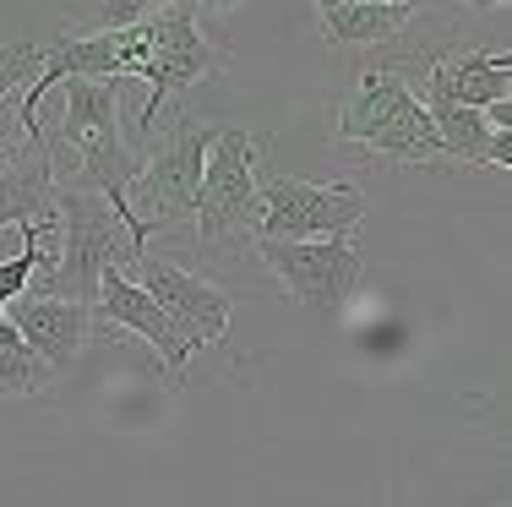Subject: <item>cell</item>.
Returning a JSON list of instances; mask_svg holds the SVG:
<instances>
[{"label":"cell","instance_id":"obj_2","mask_svg":"<svg viewBox=\"0 0 512 507\" xmlns=\"http://www.w3.org/2000/svg\"><path fill=\"white\" fill-rule=\"evenodd\" d=\"M338 142H365L371 153L398 164H436L442 159V142L436 126L425 115L420 93H414L404 66H376L360 71L355 88L338 104Z\"/></svg>","mask_w":512,"mask_h":507},{"label":"cell","instance_id":"obj_15","mask_svg":"<svg viewBox=\"0 0 512 507\" xmlns=\"http://www.w3.org/2000/svg\"><path fill=\"white\" fill-rule=\"evenodd\" d=\"M50 382V366L22 344L17 333H0V398H28Z\"/></svg>","mask_w":512,"mask_h":507},{"label":"cell","instance_id":"obj_16","mask_svg":"<svg viewBox=\"0 0 512 507\" xmlns=\"http://www.w3.org/2000/svg\"><path fill=\"white\" fill-rule=\"evenodd\" d=\"M28 77H39V44L33 39L0 44V99H17V88Z\"/></svg>","mask_w":512,"mask_h":507},{"label":"cell","instance_id":"obj_17","mask_svg":"<svg viewBox=\"0 0 512 507\" xmlns=\"http://www.w3.org/2000/svg\"><path fill=\"white\" fill-rule=\"evenodd\" d=\"M28 148V126H22L17 99H0V169H6L17 153Z\"/></svg>","mask_w":512,"mask_h":507},{"label":"cell","instance_id":"obj_6","mask_svg":"<svg viewBox=\"0 0 512 507\" xmlns=\"http://www.w3.org/2000/svg\"><path fill=\"white\" fill-rule=\"evenodd\" d=\"M207 142H213V126H202L197 115H180L175 126L164 131V142L153 148V159L137 164V175H131V186H126V202L148 229L197 213Z\"/></svg>","mask_w":512,"mask_h":507},{"label":"cell","instance_id":"obj_10","mask_svg":"<svg viewBox=\"0 0 512 507\" xmlns=\"http://www.w3.org/2000/svg\"><path fill=\"white\" fill-rule=\"evenodd\" d=\"M6 322L50 371L77 366V355L88 349V333H93V311L60 295H22V306L6 311Z\"/></svg>","mask_w":512,"mask_h":507},{"label":"cell","instance_id":"obj_8","mask_svg":"<svg viewBox=\"0 0 512 507\" xmlns=\"http://www.w3.org/2000/svg\"><path fill=\"white\" fill-rule=\"evenodd\" d=\"M126 279L137 284L169 322H175L180 338H186V349L218 344L224 328H229V317H235V295H229V289H218L213 279H202V273H186L180 262L137 257Z\"/></svg>","mask_w":512,"mask_h":507},{"label":"cell","instance_id":"obj_9","mask_svg":"<svg viewBox=\"0 0 512 507\" xmlns=\"http://www.w3.org/2000/svg\"><path fill=\"white\" fill-rule=\"evenodd\" d=\"M420 104H458V110L512 104V55H502V50L436 55L431 71H425V99Z\"/></svg>","mask_w":512,"mask_h":507},{"label":"cell","instance_id":"obj_13","mask_svg":"<svg viewBox=\"0 0 512 507\" xmlns=\"http://www.w3.org/2000/svg\"><path fill=\"white\" fill-rule=\"evenodd\" d=\"M414 0H322L316 17H322L327 44L338 50H360V44H387L398 28L414 22Z\"/></svg>","mask_w":512,"mask_h":507},{"label":"cell","instance_id":"obj_14","mask_svg":"<svg viewBox=\"0 0 512 507\" xmlns=\"http://www.w3.org/2000/svg\"><path fill=\"white\" fill-rule=\"evenodd\" d=\"M436 126V142H442V159L458 164H485V142H491V126H485L480 110H458V104H425Z\"/></svg>","mask_w":512,"mask_h":507},{"label":"cell","instance_id":"obj_11","mask_svg":"<svg viewBox=\"0 0 512 507\" xmlns=\"http://www.w3.org/2000/svg\"><path fill=\"white\" fill-rule=\"evenodd\" d=\"M93 317L115 322V328H126V333H137V338H148V344L158 349V360H164L169 377H180V371H186L191 349H186V338H180V328L153 306L148 295H142L137 284L126 279V273H104L99 300H93Z\"/></svg>","mask_w":512,"mask_h":507},{"label":"cell","instance_id":"obj_12","mask_svg":"<svg viewBox=\"0 0 512 507\" xmlns=\"http://www.w3.org/2000/svg\"><path fill=\"white\" fill-rule=\"evenodd\" d=\"M55 142L50 131L28 137V148L0 169V229H33L55 208Z\"/></svg>","mask_w":512,"mask_h":507},{"label":"cell","instance_id":"obj_5","mask_svg":"<svg viewBox=\"0 0 512 507\" xmlns=\"http://www.w3.org/2000/svg\"><path fill=\"white\" fill-rule=\"evenodd\" d=\"M365 186L338 180V186H316V180L278 175L256 186V240H333L355 235L365 219Z\"/></svg>","mask_w":512,"mask_h":507},{"label":"cell","instance_id":"obj_7","mask_svg":"<svg viewBox=\"0 0 512 507\" xmlns=\"http://www.w3.org/2000/svg\"><path fill=\"white\" fill-rule=\"evenodd\" d=\"M262 262L278 273V284L300 300L306 311H338L360 284V246L355 235L333 240H256Z\"/></svg>","mask_w":512,"mask_h":507},{"label":"cell","instance_id":"obj_18","mask_svg":"<svg viewBox=\"0 0 512 507\" xmlns=\"http://www.w3.org/2000/svg\"><path fill=\"white\" fill-rule=\"evenodd\" d=\"M485 164L512 169V131H491V142H485Z\"/></svg>","mask_w":512,"mask_h":507},{"label":"cell","instance_id":"obj_3","mask_svg":"<svg viewBox=\"0 0 512 507\" xmlns=\"http://www.w3.org/2000/svg\"><path fill=\"white\" fill-rule=\"evenodd\" d=\"M224 66H229V55H224V44L207 39L202 6H186V0H175V6H148V60H142V71H137V77L148 82V104H142V115H137V131L148 137L158 126V110H169L180 93H191L197 82L218 77Z\"/></svg>","mask_w":512,"mask_h":507},{"label":"cell","instance_id":"obj_4","mask_svg":"<svg viewBox=\"0 0 512 507\" xmlns=\"http://www.w3.org/2000/svg\"><path fill=\"white\" fill-rule=\"evenodd\" d=\"M256 159L262 137L240 126H213L202 164V191H197V240L229 246V240H256Z\"/></svg>","mask_w":512,"mask_h":507},{"label":"cell","instance_id":"obj_1","mask_svg":"<svg viewBox=\"0 0 512 507\" xmlns=\"http://www.w3.org/2000/svg\"><path fill=\"white\" fill-rule=\"evenodd\" d=\"M142 251L131 246V235L120 229L115 208L99 197V191H55L50 224H44V257H39V295H60L77 300V306L93 311L99 300L104 273H126Z\"/></svg>","mask_w":512,"mask_h":507}]
</instances>
